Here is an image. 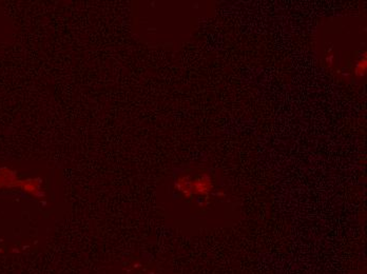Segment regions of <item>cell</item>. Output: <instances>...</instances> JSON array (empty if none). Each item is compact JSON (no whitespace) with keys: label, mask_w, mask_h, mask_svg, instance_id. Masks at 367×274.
<instances>
[{"label":"cell","mask_w":367,"mask_h":274,"mask_svg":"<svg viewBox=\"0 0 367 274\" xmlns=\"http://www.w3.org/2000/svg\"><path fill=\"white\" fill-rule=\"evenodd\" d=\"M366 70V60L365 59H362L359 63L357 65V73L358 74H363Z\"/></svg>","instance_id":"1"}]
</instances>
